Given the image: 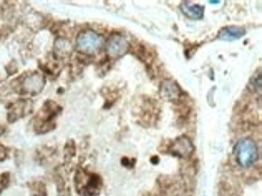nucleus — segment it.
<instances>
[{"label":"nucleus","instance_id":"obj_7","mask_svg":"<svg viewBox=\"0 0 262 196\" xmlns=\"http://www.w3.org/2000/svg\"><path fill=\"white\" fill-rule=\"evenodd\" d=\"M179 93V88L174 82H164L163 85V95L169 98V100H173V98H176V95Z\"/></svg>","mask_w":262,"mask_h":196},{"label":"nucleus","instance_id":"obj_6","mask_svg":"<svg viewBox=\"0 0 262 196\" xmlns=\"http://www.w3.org/2000/svg\"><path fill=\"white\" fill-rule=\"evenodd\" d=\"M173 150H174V153H178L181 156H188L193 151V145L186 136H181V138H178L176 141H174Z\"/></svg>","mask_w":262,"mask_h":196},{"label":"nucleus","instance_id":"obj_4","mask_svg":"<svg viewBox=\"0 0 262 196\" xmlns=\"http://www.w3.org/2000/svg\"><path fill=\"white\" fill-rule=\"evenodd\" d=\"M181 12L191 20H199L204 15V7L194 5V3H181Z\"/></svg>","mask_w":262,"mask_h":196},{"label":"nucleus","instance_id":"obj_5","mask_svg":"<svg viewBox=\"0 0 262 196\" xmlns=\"http://www.w3.org/2000/svg\"><path fill=\"white\" fill-rule=\"evenodd\" d=\"M246 35V30L241 27H226L222 28V30L219 32V40H237V38L244 37Z\"/></svg>","mask_w":262,"mask_h":196},{"label":"nucleus","instance_id":"obj_1","mask_svg":"<svg viewBox=\"0 0 262 196\" xmlns=\"http://www.w3.org/2000/svg\"><path fill=\"white\" fill-rule=\"evenodd\" d=\"M257 155H259V150H257V143L252 138H241L234 146L236 161L242 168H249L254 165L257 161Z\"/></svg>","mask_w":262,"mask_h":196},{"label":"nucleus","instance_id":"obj_3","mask_svg":"<svg viewBox=\"0 0 262 196\" xmlns=\"http://www.w3.org/2000/svg\"><path fill=\"white\" fill-rule=\"evenodd\" d=\"M105 48H106V55L108 57L118 58L128 52V40H126L123 35H120V33H111L105 43Z\"/></svg>","mask_w":262,"mask_h":196},{"label":"nucleus","instance_id":"obj_2","mask_svg":"<svg viewBox=\"0 0 262 196\" xmlns=\"http://www.w3.org/2000/svg\"><path fill=\"white\" fill-rule=\"evenodd\" d=\"M105 45L103 37L95 30H85L76 37V50L85 55H96Z\"/></svg>","mask_w":262,"mask_h":196}]
</instances>
